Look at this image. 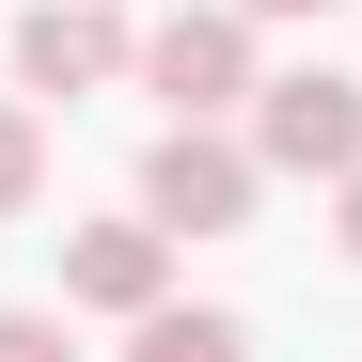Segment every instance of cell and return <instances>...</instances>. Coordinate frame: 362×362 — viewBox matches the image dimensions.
Here are the masks:
<instances>
[{"label": "cell", "instance_id": "5b68a950", "mask_svg": "<svg viewBox=\"0 0 362 362\" xmlns=\"http://www.w3.org/2000/svg\"><path fill=\"white\" fill-rule=\"evenodd\" d=\"M64 299L79 315H158L173 299V221H79L64 236Z\"/></svg>", "mask_w": 362, "mask_h": 362}, {"label": "cell", "instance_id": "9c48e42d", "mask_svg": "<svg viewBox=\"0 0 362 362\" xmlns=\"http://www.w3.org/2000/svg\"><path fill=\"white\" fill-rule=\"evenodd\" d=\"M236 16H331V0H236Z\"/></svg>", "mask_w": 362, "mask_h": 362}, {"label": "cell", "instance_id": "277c9868", "mask_svg": "<svg viewBox=\"0 0 362 362\" xmlns=\"http://www.w3.org/2000/svg\"><path fill=\"white\" fill-rule=\"evenodd\" d=\"M142 64V32L110 16V0H32L16 16V79L32 95H95V79H127Z\"/></svg>", "mask_w": 362, "mask_h": 362}, {"label": "cell", "instance_id": "30bf717a", "mask_svg": "<svg viewBox=\"0 0 362 362\" xmlns=\"http://www.w3.org/2000/svg\"><path fill=\"white\" fill-rule=\"evenodd\" d=\"M331 189H346V252H362V173H331Z\"/></svg>", "mask_w": 362, "mask_h": 362}, {"label": "cell", "instance_id": "6da1fadb", "mask_svg": "<svg viewBox=\"0 0 362 362\" xmlns=\"http://www.w3.org/2000/svg\"><path fill=\"white\" fill-rule=\"evenodd\" d=\"M252 189H268V158L221 142L205 110H189V127H158V158H142V221H173V236H236Z\"/></svg>", "mask_w": 362, "mask_h": 362}, {"label": "cell", "instance_id": "52a82bcc", "mask_svg": "<svg viewBox=\"0 0 362 362\" xmlns=\"http://www.w3.org/2000/svg\"><path fill=\"white\" fill-rule=\"evenodd\" d=\"M32 189H47V142H32V110H0V221H16Z\"/></svg>", "mask_w": 362, "mask_h": 362}, {"label": "cell", "instance_id": "3957f363", "mask_svg": "<svg viewBox=\"0 0 362 362\" xmlns=\"http://www.w3.org/2000/svg\"><path fill=\"white\" fill-rule=\"evenodd\" d=\"M142 79H158V110H173V127H189V110L221 127V110L252 95V16H236V0H189V16H158V32H142Z\"/></svg>", "mask_w": 362, "mask_h": 362}, {"label": "cell", "instance_id": "ba28073f", "mask_svg": "<svg viewBox=\"0 0 362 362\" xmlns=\"http://www.w3.org/2000/svg\"><path fill=\"white\" fill-rule=\"evenodd\" d=\"M0 362H79V346H64V315H0Z\"/></svg>", "mask_w": 362, "mask_h": 362}, {"label": "cell", "instance_id": "7a4b0ae2", "mask_svg": "<svg viewBox=\"0 0 362 362\" xmlns=\"http://www.w3.org/2000/svg\"><path fill=\"white\" fill-rule=\"evenodd\" d=\"M252 158L268 173H362V79H331V64L252 79Z\"/></svg>", "mask_w": 362, "mask_h": 362}, {"label": "cell", "instance_id": "8992f818", "mask_svg": "<svg viewBox=\"0 0 362 362\" xmlns=\"http://www.w3.org/2000/svg\"><path fill=\"white\" fill-rule=\"evenodd\" d=\"M142 346L127 362H252V331H236V315H173V299H158V315H127Z\"/></svg>", "mask_w": 362, "mask_h": 362}]
</instances>
